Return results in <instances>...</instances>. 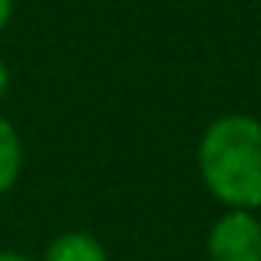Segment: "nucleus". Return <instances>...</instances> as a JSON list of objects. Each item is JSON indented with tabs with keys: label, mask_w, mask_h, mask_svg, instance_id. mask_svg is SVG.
<instances>
[{
	"label": "nucleus",
	"mask_w": 261,
	"mask_h": 261,
	"mask_svg": "<svg viewBox=\"0 0 261 261\" xmlns=\"http://www.w3.org/2000/svg\"><path fill=\"white\" fill-rule=\"evenodd\" d=\"M20 169H23V142H20L17 129L0 116V195L13 189V182L20 178Z\"/></svg>",
	"instance_id": "obj_4"
},
{
	"label": "nucleus",
	"mask_w": 261,
	"mask_h": 261,
	"mask_svg": "<svg viewBox=\"0 0 261 261\" xmlns=\"http://www.w3.org/2000/svg\"><path fill=\"white\" fill-rule=\"evenodd\" d=\"M43 261H106V251L86 231H66L46 245Z\"/></svg>",
	"instance_id": "obj_3"
},
{
	"label": "nucleus",
	"mask_w": 261,
	"mask_h": 261,
	"mask_svg": "<svg viewBox=\"0 0 261 261\" xmlns=\"http://www.w3.org/2000/svg\"><path fill=\"white\" fill-rule=\"evenodd\" d=\"M0 261H33V258H23V255H13V251H0Z\"/></svg>",
	"instance_id": "obj_7"
},
{
	"label": "nucleus",
	"mask_w": 261,
	"mask_h": 261,
	"mask_svg": "<svg viewBox=\"0 0 261 261\" xmlns=\"http://www.w3.org/2000/svg\"><path fill=\"white\" fill-rule=\"evenodd\" d=\"M198 172L208 192L228 208L261 205V122L251 116H222L202 133Z\"/></svg>",
	"instance_id": "obj_1"
},
{
	"label": "nucleus",
	"mask_w": 261,
	"mask_h": 261,
	"mask_svg": "<svg viewBox=\"0 0 261 261\" xmlns=\"http://www.w3.org/2000/svg\"><path fill=\"white\" fill-rule=\"evenodd\" d=\"M212 261H261V222L251 208H231L208 231Z\"/></svg>",
	"instance_id": "obj_2"
},
{
	"label": "nucleus",
	"mask_w": 261,
	"mask_h": 261,
	"mask_svg": "<svg viewBox=\"0 0 261 261\" xmlns=\"http://www.w3.org/2000/svg\"><path fill=\"white\" fill-rule=\"evenodd\" d=\"M7 83H10V73H7V66H4V60H0V96L7 93Z\"/></svg>",
	"instance_id": "obj_6"
},
{
	"label": "nucleus",
	"mask_w": 261,
	"mask_h": 261,
	"mask_svg": "<svg viewBox=\"0 0 261 261\" xmlns=\"http://www.w3.org/2000/svg\"><path fill=\"white\" fill-rule=\"evenodd\" d=\"M10 10H13V0H0V30H4L7 20H10Z\"/></svg>",
	"instance_id": "obj_5"
}]
</instances>
